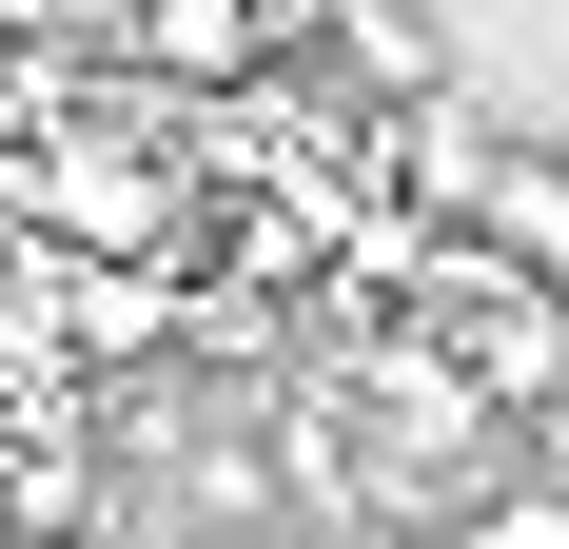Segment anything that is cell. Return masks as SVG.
I'll list each match as a JSON object with an SVG mask.
<instances>
[{
	"label": "cell",
	"mask_w": 569,
	"mask_h": 549,
	"mask_svg": "<svg viewBox=\"0 0 569 549\" xmlns=\"http://www.w3.org/2000/svg\"><path fill=\"white\" fill-rule=\"evenodd\" d=\"M20 217H40L59 256H99V274H177L197 256V177H177L158 138H59V158L20 177Z\"/></svg>",
	"instance_id": "1"
},
{
	"label": "cell",
	"mask_w": 569,
	"mask_h": 549,
	"mask_svg": "<svg viewBox=\"0 0 569 549\" xmlns=\"http://www.w3.org/2000/svg\"><path fill=\"white\" fill-rule=\"evenodd\" d=\"M452 373L491 392V412H569V295L550 274H511V256H452Z\"/></svg>",
	"instance_id": "2"
},
{
	"label": "cell",
	"mask_w": 569,
	"mask_h": 549,
	"mask_svg": "<svg viewBox=\"0 0 569 549\" xmlns=\"http://www.w3.org/2000/svg\"><path fill=\"white\" fill-rule=\"evenodd\" d=\"M118 40H138L158 99H256V79H276V40H256L236 0H118Z\"/></svg>",
	"instance_id": "3"
},
{
	"label": "cell",
	"mask_w": 569,
	"mask_h": 549,
	"mask_svg": "<svg viewBox=\"0 0 569 549\" xmlns=\"http://www.w3.org/2000/svg\"><path fill=\"white\" fill-rule=\"evenodd\" d=\"M315 59H335V79H353V99H452V40H432V0H335V40H315Z\"/></svg>",
	"instance_id": "4"
},
{
	"label": "cell",
	"mask_w": 569,
	"mask_h": 549,
	"mask_svg": "<svg viewBox=\"0 0 569 549\" xmlns=\"http://www.w3.org/2000/svg\"><path fill=\"white\" fill-rule=\"evenodd\" d=\"M236 20H256L276 59H315V40H335V0H236Z\"/></svg>",
	"instance_id": "5"
},
{
	"label": "cell",
	"mask_w": 569,
	"mask_h": 549,
	"mask_svg": "<svg viewBox=\"0 0 569 549\" xmlns=\"http://www.w3.org/2000/svg\"><path fill=\"white\" fill-rule=\"evenodd\" d=\"M0 59H20V40H0Z\"/></svg>",
	"instance_id": "6"
}]
</instances>
